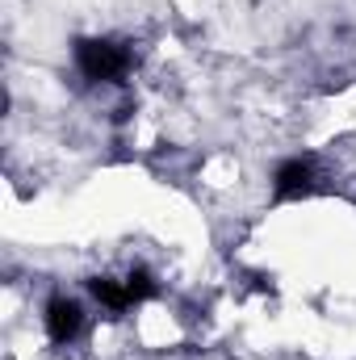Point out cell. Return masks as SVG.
<instances>
[{
    "label": "cell",
    "instance_id": "cell-1",
    "mask_svg": "<svg viewBox=\"0 0 356 360\" xmlns=\"http://www.w3.org/2000/svg\"><path fill=\"white\" fill-rule=\"evenodd\" d=\"M76 68L84 72V80H122L130 68V55L109 42V38H80L76 42Z\"/></svg>",
    "mask_w": 356,
    "mask_h": 360
},
{
    "label": "cell",
    "instance_id": "cell-2",
    "mask_svg": "<svg viewBox=\"0 0 356 360\" xmlns=\"http://www.w3.org/2000/svg\"><path fill=\"white\" fill-rule=\"evenodd\" d=\"M314 193V160L310 155H298V160H285L272 176V197L276 201H298V197H310Z\"/></svg>",
    "mask_w": 356,
    "mask_h": 360
},
{
    "label": "cell",
    "instance_id": "cell-3",
    "mask_svg": "<svg viewBox=\"0 0 356 360\" xmlns=\"http://www.w3.org/2000/svg\"><path fill=\"white\" fill-rule=\"evenodd\" d=\"M80 331H84V310H80V302H72V297H51V306H46V335H51L55 344H72Z\"/></svg>",
    "mask_w": 356,
    "mask_h": 360
},
{
    "label": "cell",
    "instance_id": "cell-4",
    "mask_svg": "<svg viewBox=\"0 0 356 360\" xmlns=\"http://www.w3.org/2000/svg\"><path fill=\"white\" fill-rule=\"evenodd\" d=\"M92 297H96L101 306H109V310H126V306H134L126 281H109V276H96V281H92Z\"/></svg>",
    "mask_w": 356,
    "mask_h": 360
},
{
    "label": "cell",
    "instance_id": "cell-5",
    "mask_svg": "<svg viewBox=\"0 0 356 360\" xmlns=\"http://www.w3.org/2000/svg\"><path fill=\"white\" fill-rule=\"evenodd\" d=\"M126 289H130V297H134V302H147V297L155 293V281H151V272L134 269L130 276H126Z\"/></svg>",
    "mask_w": 356,
    "mask_h": 360
}]
</instances>
